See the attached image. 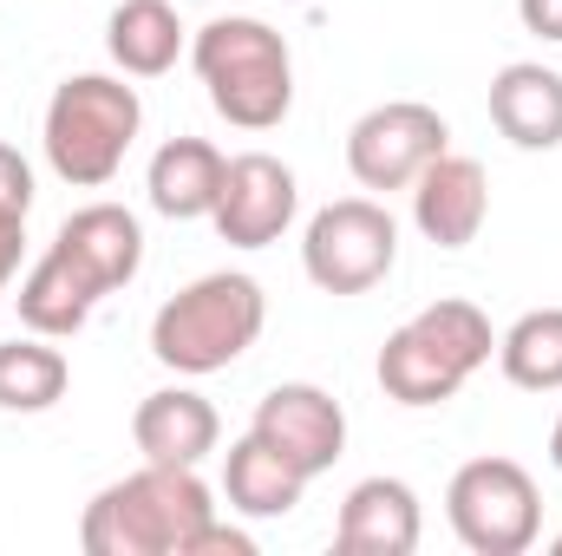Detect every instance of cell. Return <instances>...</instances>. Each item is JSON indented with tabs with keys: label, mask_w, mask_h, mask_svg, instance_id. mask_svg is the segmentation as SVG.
Masks as SVG:
<instances>
[{
	"label": "cell",
	"mask_w": 562,
	"mask_h": 556,
	"mask_svg": "<svg viewBox=\"0 0 562 556\" xmlns=\"http://www.w3.org/2000/svg\"><path fill=\"white\" fill-rule=\"evenodd\" d=\"M216 518L210 485L196 478V465H150L112 478L86 518H79V544L86 556H190L196 531Z\"/></svg>",
	"instance_id": "obj_1"
},
{
	"label": "cell",
	"mask_w": 562,
	"mask_h": 556,
	"mask_svg": "<svg viewBox=\"0 0 562 556\" xmlns=\"http://www.w3.org/2000/svg\"><path fill=\"white\" fill-rule=\"evenodd\" d=\"M262 327H269L262 281L243 269H216V276H196L190 288H177L150 314V354H157V367L203 380V374L236 367L262 341Z\"/></svg>",
	"instance_id": "obj_2"
},
{
	"label": "cell",
	"mask_w": 562,
	"mask_h": 556,
	"mask_svg": "<svg viewBox=\"0 0 562 556\" xmlns=\"http://www.w3.org/2000/svg\"><path fill=\"white\" fill-rule=\"evenodd\" d=\"M190 66L216 105V119H229L236 132H276L294 112V59L269 20L256 13H223L210 26L190 33Z\"/></svg>",
	"instance_id": "obj_3"
},
{
	"label": "cell",
	"mask_w": 562,
	"mask_h": 556,
	"mask_svg": "<svg viewBox=\"0 0 562 556\" xmlns=\"http://www.w3.org/2000/svg\"><path fill=\"white\" fill-rule=\"evenodd\" d=\"M491 354H497L491 314L464 294H445L386 334L373 374H380L386 400H400V407H445V400H458V387L477 367H491Z\"/></svg>",
	"instance_id": "obj_4"
},
{
	"label": "cell",
	"mask_w": 562,
	"mask_h": 556,
	"mask_svg": "<svg viewBox=\"0 0 562 556\" xmlns=\"http://www.w3.org/2000/svg\"><path fill=\"white\" fill-rule=\"evenodd\" d=\"M138 132H144L138 86H125L112 73H72V79H59L53 99H46V119H40L46 164L72 190H105L125 170Z\"/></svg>",
	"instance_id": "obj_5"
},
{
	"label": "cell",
	"mask_w": 562,
	"mask_h": 556,
	"mask_svg": "<svg viewBox=\"0 0 562 556\" xmlns=\"http://www.w3.org/2000/svg\"><path fill=\"white\" fill-rule=\"evenodd\" d=\"M445 518L471 556H524L543 537V491L517 458H471L445 485Z\"/></svg>",
	"instance_id": "obj_6"
},
{
	"label": "cell",
	"mask_w": 562,
	"mask_h": 556,
	"mask_svg": "<svg viewBox=\"0 0 562 556\" xmlns=\"http://www.w3.org/2000/svg\"><path fill=\"white\" fill-rule=\"evenodd\" d=\"M400 263V223L373 197L321 203L301 230V269L321 294H367Z\"/></svg>",
	"instance_id": "obj_7"
},
{
	"label": "cell",
	"mask_w": 562,
	"mask_h": 556,
	"mask_svg": "<svg viewBox=\"0 0 562 556\" xmlns=\"http://www.w3.org/2000/svg\"><path fill=\"white\" fill-rule=\"evenodd\" d=\"M451 151V125L438 119V105L425 99H386L373 112L353 119L347 132V170L360 190H413L431 157Z\"/></svg>",
	"instance_id": "obj_8"
},
{
	"label": "cell",
	"mask_w": 562,
	"mask_h": 556,
	"mask_svg": "<svg viewBox=\"0 0 562 556\" xmlns=\"http://www.w3.org/2000/svg\"><path fill=\"white\" fill-rule=\"evenodd\" d=\"M249 432H256L262 445H276L288 465H301L307 478L334 471L340 452H347V413H340V400H334L327 387H314V380H281V387H269V393L256 400Z\"/></svg>",
	"instance_id": "obj_9"
},
{
	"label": "cell",
	"mask_w": 562,
	"mask_h": 556,
	"mask_svg": "<svg viewBox=\"0 0 562 556\" xmlns=\"http://www.w3.org/2000/svg\"><path fill=\"white\" fill-rule=\"evenodd\" d=\"M294 210H301L294 170L276 151H243V157H229V177H223V197H216L210 223L229 249H269V243L288 236Z\"/></svg>",
	"instance_id": "obj_10"
},
{
	"label": "cell",
	"mask_w": 562,
	"mask_h": 556,
	"mask_svg": "<svg viewBox=\"0 0 562 556\" xmlns=\"http://www.w3.org/2000/svg\"><path fill=\"white\" fill-rule=\"evenodd\" d=\"M484 216H491V177H484L477 157L445 151V157H431L413 177V223H419L425 243L471 249L477 230H484Z\"/></svg>",
	"instance_id": "obj_11"
},
{
	"label": "cell",
	"mask_w": 562,
	"mask_h": 556,
	"mask_svg": "<svg viewBox=\"0 0 562 556\" xmlns=\"http://www.w3.org/2000/svg\"><path fill=\"white\" fill-rule=\"evenodd\" d=\"M425 537V511L419 491L406 478H360L347 498H340V518H334V551L340 556H413Z\"/></svg>",
	"instance_id": "obj_12"
},
{
	"label": "cell",
	"mask_w": 562,
	"mask_h": 556,
	"mask_svg": "<svg viewBox=\"0 0 562 556\" xmlns=\"http://www.w3.org/2000/svg\"><path fill=\"white\" fill-rule=\"evenodd\" d=\"M223 177H229V157L210 138H164L150 151L144 197H150V210L170 216V223H203V216H216Z\"/></svg>",
	"instance_id": "obj_13"
},
{
	"label": "cell",
	"mask_w": 562,
	"mask_h": 556,
	"mask_svg": "<svg viewBox=\"0 0 562 556\" xmlns=\"http://www.w3.org/2000/svg\"><path fill=\"white\" fill-rule=\"evenodd\" d=\"M216 438H223V419L196 387H157L132 413V445L150 465H203Z\"/></svg>",
	"instance_id": "obj_14"
},
{
	"label": "cell",
	"mask_w": 562,
	"mask_h": 556,
	"mask_svg": "<svg viewBox=\"0 0 562 556\" xmlns=\"http://www.w3.org/2000/svg\"><path fill=\"white\" fill-rule=\"evenodd\" d=\"M20 321H26V334H46V341H72L86 321H92V308L105 301V288L92 281L86 263H72L59 243H46L40 249V263L20 276Z\"/></svg>",
	"instance_id": "obj_15"
},
{
	"label": "cell",
	"mask_w": 562,
	"mask_h": 556,
	"mask_svg": "<svg viewBox=\"0 0 562 556\" xmlns=\"http://www.w3.org/2000/svg\"><path fill=\"white\" fill-rule=\"evenodd\" d=\"M491 125L517 151H557L562 144V73L543 59H510L491 79Z\"/></svg>",
	"instance_id": "obj_16"
},
{
	"label": "cell",
	"mask_w": 562,
	"mask_h": 556,
	"mask_svg": "<svg viewBox=\"0 0 562 556\" xmlns=\"http://www.w3.org/2000/svg\"><path fill=\"white\" fill-rule=\"evenodd\" d=\"M53 243H59L72 263H86L105 294L132 288L138 269H144V223L125 203H86V210H72Z\"/></svg>",
	"instance_id": "obj_17"
},
{
	"label": "cell",
	"mask_w": 562,
	"mask_h": 556,
	"mask_svg": "<svg viewBox=\"0 0 562 556\" xmlns=\"http://www.w3.org/2000/svg\"><path fill=\"white\" fill-rule=\"evenodd\" d=\"M190 46V26L170 0H119L105 20V53L125 79H164Z\"/></svg>",
	"instance_id": "obj_18"
},
{
	"label": "cell",
	"mask_w": 562,
	"mask_h": 556,
	"mask_svg": "<svg viewBox=\"0 0 562 556\" xmlns=\"http://www.w3.org/2000/svg\"><path fill=\"white\" fill-rule=\"evenodd\" d=\"M307 485H314V478H307L301 465H288L276 445H262L256 432H243V438L229 445V458H223V498H229L236 518H256V524H262V518H288Z\"/></svg>",
	"instance_id": "obj_19"
},
{
	"label": "cell",
	"mask_w": 562,
	"mask_h": 556,
	"mask_svg": "<svg viewBox=\"0 0 562 556\" xmlns=\"http://www.w3.org/2000/svg\"><path fill=\"white\" fill-rule=\"evenodd\" d=\"M72 387V360L46 341H0V413H53Z\"/></svg>",
	"instance_id": "obj_20"
},
{
	"label": "cell",
	"mask_w": 562,
	"mask_h": 556,
	"mask_svg": "<svg viewBox=\"0 0 562 556\" xmlns=\"http://www.w3.org/2000/svg\"><path fill=\"white\" fill-rule=\"evenodd\" d=\"M497 367L524 393H562V308H530L497 334Z\"/></svg>",
	"instance_id": "obj_21"
},
{
	"label": "cell",
	"mask_w": 562,
	"mask_h": 556,
	"mask_svg": "<svg viewBox=\"0 0 562 556\" xmlns=\"http://www.w3.org/2000/svg\"><path fill=\"white\" fill-rule=\"evenodd\" d=\"M0 210H33V164L13 151V144L0 138Z\"/></svg>",
	"instance_id": "obj_22"
},
{
	"label": "cell",
	"mask_w": 562,
	"mask_h": 556,
	"mask_svg": "<svg viewBox=\"0 0 562 556\" xmlns=\"http://www.w3.org/2000/svg\"><path fill=\"white\" fill-rule=\"evenodd\" d=\"M190 556H256V537H249V531H236V524H223V518H210V524L196 531Z\"/></svg>",
	"instance_id": "obj_23"
},
{
	"label": "cell",
	"mask_w": 562,
	"mask_h": 556,
	"mask_svg": "<svg viewBox=\"0 0 562 556\" xmlns=\"http://www.w3.org/2000/svg\"><path fill=\"white\" fill-rule=\"evenodd\" d=\"M20 256H26V216L20 210H0V288H13Z\"/></svg>",
	"instance_id": "obj_24"
},
{
	"label": "cell",
	"mask_w": 562,
	"mask_h": 556,
	"mask_svg": "<svg viewBox=\"0 0 562 556\" xmlns=\"http://www.w3.org/2000/svg\"><path fill=\"white\" fill-rule=\"evenodd\" d=\"M517 20H524V33L562 46V0H517Z\"/></svg>",
	"instance_id": "obj_25"
},
{
	"label": "cell",
	"mask_w": 562,
	"mask_h": 556,
	"mask_svg": "<svg viewBox=\"0 0 562 556\" xmlns=\"http://www.w3.org/2000/svg\"><path fill=\"white\" fill-rule=\"evenodd\" d=\"M550 465L562 471V413H557V425H550Z\"/></svg>",
	"instance_id": "obj_26"
},
{
	"label": "cell",
	"mask_w": 562,
	"mask_h": 556,
	"mask_svg": "<svg viewBox=\"0 0 562 556\" xmlns=\"http://www.w3.org/2000/svg\"><path fill=\"white\" fill-rule=\"evenodd\" d=\"M281 7H301V0H281Z\"/></svg>",
	"instance_id": "obj_27"
},
{
	"label": "cell",
	"mask_w": 562,
	"mask_h": 556,
	"mask_svg": "<svg viewBox=\"0 0 562 556\" xmlns=\"http://www.w3.org/2000/svg\"><path fill=\"white\" fill-rule=\"evenodd\" d=\"M557 556H562V537H557Z\"/></svg>",
	"instance_id": "obj_28"
},
{
	"label": "cell",
	"mask_w": 562,
	"mask_h": 556,
	"mask_svg": "<svg viewBox=\"0 0 562 556\" xmlns=\"http://www.w3.org/2000/svg\"><path fill=\"white\" fill-rule=\"evenodd\" d=\"M0 301H7V288H0Z\"/></svg>",
	"instance_id": "obj_29"
}]
</instances>
